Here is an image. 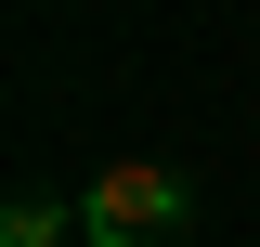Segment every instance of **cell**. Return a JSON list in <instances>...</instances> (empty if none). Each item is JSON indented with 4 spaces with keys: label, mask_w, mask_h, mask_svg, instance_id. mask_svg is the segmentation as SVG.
Returning <instances> with one entry per match:
<instances>
[{
    "label": "cell",
    "mask_w": 260,
    "mask_h": 247,
    "mask_svg": "<svg viewBox=\"0 0 260 247\" xmlns=\"http://www.w3.org/2000/svg\"><path fill=\"white\" fill-rule=\"evenodd\" d=\"M195 234V182L169 156H117L78 182V247H182Z\"/></svg>",
    "instance_id": "1"
},
{
    "label": "cell",
    "mask_w": 260,
    "mask_h": 247,
    "mask_svg": "<svg viewBox=\"0 0 260 247\" xmlns=\"http://www.w3.org/2000/svg\"><path fill=\"white\" fill-rule=\"evenodd\" d=\"M65 221H78V208H65V195H13V208H0V247H52Z\"/></svg>",
    "instance_id": "2"
}]
</instances>
